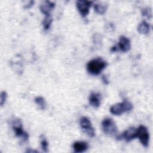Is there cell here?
I'll use <instances>...</instances> for the list:
<instances>
[{
	"label": "cell",
	"instance_id": "cell-1",
	"mask_svg": "<svg viewBox=\"0 0 153 153\" xmlns=\"http://www.w3.org/2000/svg\"><path fill=\"white\" fill-rule=\"evenodd\" d=\"M107 62L100 57H97L90 60L87 64V70L91 75H97L107 66Z\"/></svg>",
	"mask_w": 153,
	"mask_h": 153
},
{
	"label": "cell",
	"instance_id": "cell-2",
	"mask_svg": "<svg viewBox=\"0 0 153 153\" xmlns=\"http://www.w3.org/2000/svg\"><path fill=\"white\" fill-rule=\"evenodd\" d=\"M132 109V104L128 100H124L121 103H118L112 105L110 108V112L114 115H120L124 112L131 111Z\"/></svg>",
	"mask_w": 153,
	"mask_h": 153
},
{
	"label": "cell",
	"instance_id": "cell-3",
	"mask_svg": "<svg viewBox=\"0 0 153 153\" xmlns=\"http://www.w3.org/2000/svg\"><path fill=\"white\" fill-rule=\"evenodd\" d=\"M103 131L106 135L109 136H116L118 131L117 127L112 118H105L102 122Z\"/></svg>",
	"mask_w": 153,
	"mask_h": 153
},
{
	"label": "cell",
	"instance_id": "cell-4",
	"mask_svg": "<svg viewBox=\"0 0 153 153\" xmlns=\"http://www.w3.org/2000/svg\"><path fill=\"white\" fill-rule=\"evenodd\" d=\"M136 137L139 138L143 146L148 147L149 142V133L145 126L141 125L137 128Z\"/></svg>",
	"mask_w": 153,
	"mask_h": 153
},
{
	"label": "cell",
	"instance_id": "cell-5",
	"mask_svg": "<svg viewBox=\"0 0 153 153\" xmlns=\"http://www.w3.org/2000/svg\"><path fill=\"white\" fill-rule=\"evenodd\" d=\"M13 124V129L15 133L16 136L19 137H22L24 141H26L28 140L29 135L27 133H26L22 127V122L20 119L14 120L12 123Z\"/></svg>",
	"mask_w": 153,
	"mask_h": 153
},
{
	"label": "cell",
	"instance_id": "cell-6",
	"mask_svg": "<svg viewBox=\"0 0 153 153\" xmlns=\"http://www.w3.org/2000/svg\"><path fill=\"white\" fill-rule=\"evenodd\" d=\"M131 43L130 40L125 36H121L119 39L118 46L114 47L111 48L112 51H116L118 50L122 52H127L130 50Z\"/></svg>",
	"mask_w": 153,
	"mask_h": 153
},
{
	"label": "cell",
	"instance_id": "cell-7",
	"mask_svg": "<svg viewBox=\"0 0 153 153\" xmlns=\"http://www.w3.org/2000/svg\"><path fill=\"white\" fill-rule=\"evenodd\" d=\"M79 124L83 131L90 137H93L95 135V131L92 127L90 120L85 117H83L80 119Z\"/></svg>",
	"mask_w": 153,
	"mask_h": 153
},
{
	"label": "cell",
	"instance_id": "cell-8",
	"mask_svg": "<svg viewBox=\"0 0 153 153\" xmlns=\"http://www.w3.org/2000/svg\"><path fill=\"white\" fill-rule=\"evenodd\" d=\"M93 4L92 1H78L76 2L78 11L82 17H85L89 13V9Z\"/></svg>",
	"mask_w": 153,
	"mask_h": 153
},
{
	"label": "cell",
	"instance_id": "cell-9",
	"mask_svg": "<svg viewBox=\"0 0 153 153\" xmlns=\"http://www.w3.org/2000/svg\"><path fill=\"white\" fill-rule=\"evenodd\" d=\"M136 131L137 128L134 127H131L127 130L124 131L121 135L117 136V139H124L127 142H130L131 140L136 138Z\"/></svg>",
	"mask_w": 153,
	"mask_h": 153
},
{
	"label": "cell",
	"instance_id": "cell-10",
	"mask_svg": "<svg viewBox=\"0 0 153 153\" xmlns=\"http://www.w3.org/2000/svg\"><path fill=\"white\" fill-rule=\"evenodd\" d=\"M55 7V4L54 2H50L49 1H42V3L40 4L39 9L42 13L45 15L50 14V11L54 8Z\"/></svg>",
	"mask_w": 153,
	"mask_h": 153
},
{
	"label": "cell",
	"instance_id": "cell-11",
	"mask_svg": "<svg viewBox=\"0 0 153 153\" xmlns=\"http://www.w3.org/2000/svg\"><path fill=\"white\" fill-rule=\"evenodd\" d=\"M89 103L90 104L94 107L98 108L100 105L101 96L100 94L96 93H91L89 96Z\"/></svg>",
	"mask_w": 153,
	"mask_h": 153
},
{
	"label": "cell",
	"instance_id": "cell-12",
	"mask_svg": "<svg viewBox=\"0 0 153 153\" xmlns=\"http://www.w3.org/2000/svg\"><path fill=\"white\" fill-rule=\"evenodd\" d=\"M73 149L75 152H83L85 151L88 147L87 142L83 141H77L73 143Z\"/></svg>",
	"mask_w": 153,
	"mask_h": 153
},
{
	"label": "cell",
	"instance_id": "cell-13",
	"mask_svg": "<svg viewBox=\"0 0 153 153\" xmlns=\"http://www.w3.org/2000/svg\"><path fill=\"white\" fill-rule=\"evenodd\" d=\"M150 30V26L145 21H142L137 26V31L140 34L146 35L148 33Z\"/></svg>",
	"mask_w": 153,
	"mask_h": 153
},
{
	"label": "cell",
	"instance_id": "cell-14",
	"mask_svg": "<svg viewBox=\"0 0 153 153\" xmlns=\"http://www.w3.org/2000/svg\"><path fill=\"white\" fill-rule=\"evenodd\" d=\"M108 5L105 3H97L94 5V11L99 14H103L107 9Z\"/></svg>",
	"mask_w": 153,
	"mask_h": 153
},
{
	"label": "cell",
	"instance_id": "cell-15",
	"mask_svg": "<svg viewBox=\"0 0 153 153\" xmlns=\"http://www.w3.org/2000/svg\"><path fill=\"white\" fill-rule=\"evenodd\" d=\"M52 22H53V19H52L51 16L50 14L45 15V17L44 18V19L42 20V26H43L44 29L45 30L49 29Z\"/></svg>",
	"mask_w": 153,
	"mask_h": 153
},
{
	"label": "cell",
	"instance_id": "cell-16",
	"mask_svg": "<svg viewBox=\"0 0 153 153\" xmlns=\"http://www.w3.org/2000/svg\"><path fill=\"white\" fill-rule=\"evenodd\" d=\"M35 103L39 106L41 109H45L46 108V102L45 99L41 96H38L35 99Z\"/></svg>",
	"mask_w": 153,
	"mask_h": 153
},
{
	"label": "cell",
	"instance_id": "cell-17",
	"mask_svg": "<svg viewBox=\"0 0 153 153\" xmlns=\"http://www.w3.org/2000/svg\"><path fill=\"white\" fill-rule=\"evenodd\" d=\"M40 142H41V148L42 149L47 152L48 151V143L47 140H46V139L45 138V137L43 135H41L40 136Z\"/></svg>",
	"mask_w": 153,
	"mask_h": 153
},
{
	"label": "cell",
	"instance_id": "cell-18",
	"mask_svg": "<svg viewBox=\"0 0 153 153\" xmlns=\"http://www.w3.org/2000/svg\"><path fill=\"white\" fill-rule=\"evenodd\" d=\"M142 14L143 16L146 17L148 19H151L152 17V13L151 8H146L142 10Z\"/></svg>",
	"mask_w": 153,
	"mask_h": 153
},
{
	"label": "cell",
	"instance_id": "cell-19",
	"mask_svg": "<svg viewBox=\"0 0 153 153\" xmlns=\"http://www.w3.org/2000/svg\"><path fill=\"white\" fill-rule=\"evenodd\" d=\"M7 97V93L5 91H2L1 93V96H0V105L1 106H2L5 103Z\"/></svg>",
	"mask_w": 153,
	"mask_h": 153
}]
</instances>
